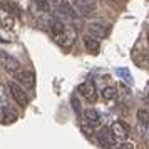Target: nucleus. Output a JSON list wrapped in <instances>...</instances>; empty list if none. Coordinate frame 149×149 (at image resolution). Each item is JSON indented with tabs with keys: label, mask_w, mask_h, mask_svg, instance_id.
<instances>
[{
	"label": "nucleus",
	"mask_w": 149,
	"mask_h": 149,
	"mask_svg": "<svg viewBox=\"0 0 149 149\" xmlns=\"http://www.w3.org/2000/svg\"><path fill=\"white\" fill-rule=\"evenodd\" d=\"M75 30L72 27H65L64 30H62L61 34H57L54 35V40L61 45V47L64 49H70L72 45H74V42H75Z\"/></svg>",
	"instance_id": "nucleus-3"
},
{
	"label": "nucleus",
	"mask_w": 149,
	"mask_h": 149,
	"mask_svg": "<svg viewBox=\"0 0 149 149\" xmlns=\"http://www.w3.org/2000/svg\"><path fill=\"white\" fill-rule=\"evenodd\" d=\"M146 95H148V99H149V84H148V89H146Z\"/></svg>",
	"instance_id": "nucleus-24"
},
{
	"label": "nucleus",
	"mask_w": 149,
	"mask_h": 149,
	"mask_svg": "<svg viewBox=\"0 0 149 149\" xmlns=\"http://www.w3.org/2000/svg\"><path fill=\"white\" fill-rule=\"evenodd\" d=\"M116 74L119 75V77H122V79H124V81L127 82V84H132V75H131V72H129L127 69H117V70H116Z\"/></svg>",
	"instance_id": "nucleus-18"
},
{
	"label": "nucleus",
	"mask_w": 149,
	"mask_h": 149,
	"mask_svg": "<svg viewBox=\"0 0 149 149\" xmlns=\"http://www.w3.org/2000/svg\"><path fill=\"white\" fill-rule=\"evenodd\" d=\"M0 7H3L10 15H14L15 19H20V17H22L20 7H19L17 3H14V2H2V3H0Z\"/></svg>",
	"instance_id": "nucleus-14"
},
{
	"label": "nucleus",
	"mask_w": 149,
	"mask_h": 149,
	"mask_svg": "<svg viewBox=\"0 0 149 149\" xmlns=\"http://www.w3.org/2000/svg\"><path fill=\"white\" fill-rule=\"evenodd\" d=\"M82 40H84V45H86V50H87V52H91L92 55L99 54V50H101V44H99V40H97L95 37H92L91 34H87V35L82 37Z\"/></svg>",
	"instance_id": "nucleus-12"
},
{
	"label": "nucleus",
	"mask_w": 149,
	"mask_h": 149,
	"mask_svg": "<svg viewBox=\"0 0 149 149\" xmlns=\"http://www.w3.org/2000/svg\"><path fill=\"white\" fill-rule=\"evenodd\" d=\"M82 119H84V122L91 124L92 127H95V126H99V124H101V114H99L94 107L86 109V111L82 112Z\"/></svg>",
	"instance_id": "nucleus-11"
},
{
	"label": "nucleus",
	"mask_w": 149,
	"mask_h": 149,
	"mask_svg": "<svg viewBox=\"0 0 149 149\" xmlns=\"http://www.w3.org/2000/svg\"><path fill=\"white\" fill-rule=\"evenodd\" d=\"M77 92H79L84 99H87L89 102H95L97 101V89H95V84L92 81L82 82L81 86L77 87Z\"/></svg>",
	"instance_id": "nucleus-5"
},
{
	"label": "nucleus",
	"mask_w": 149,
	"mask_h": 149,
	"mask_svg": "<svg viewBox=\"0 0 149 149\" xmlns=\"http://www.w3.org/2000/svg\"><path fill=\"white\" fill-rule=\"evenodd\" d=\"M0 65H3V69L7 72H10V74H15L22 67L20 62L17 61L15 57H12L8 52H5V50H0Z\"/></svg>",
	"instance_id": "nucleus-4"
},
{
	"label": "nucleus",
	"mask_w": 149,
	"mask_h": 149,
	"mask_svg": "<svg viewBox=\"0 0 149 149\" xmlns=\"http://www.w3.org/2000/svg\"><path fill=\"white\" fill-rule=\"evenodd\" d=\"M52 3H54L55 10L64 17V20H67V22H75L77 20L79 14L75 12L74 7L69 3L67 0H52Z\"/></svg>",
	"instance_id": "nucleus-1"
},
{
	"label": "nucleus",
	"mask_w": 149,
	"mask_h": 149,
	"mask_svg": "<svg viewBox=\"0 0 149 149\" xmlns=\"http://www.w3.org/2000/svg\"><path fill=\"white\" fill-rule=\"evenodd\" d=\"M89 34L92 35V37H95V39H104L109 34V27L101 24V22H92L89 25Z\"/></svg>",
	"instance_id": "nucleus-10"
},
{
	"label": "nucleus",
	"mask_w": 149,
	"mask_h": 149,
	"mask_svg": "<svg viewBox=\"0 0 149 149\" xmlns=\"http://www.w3.org/2000/svg\"><path fill=\"white\" fill-rule=\"evenodd\" d=\"M14 75H15V79H17V84H20L22 87H25V89H34L35 87L34 72H30V70H17Z\"/></svg>",
	"instance_id": "nucleus-7"
},
{
	"label": "nucleus",
	"mask_w": 149,
	"mask_h": 149,
	"mask_svg": "<svg viewBox=\"0 0 149 149\" xmlns=\"http://www.w3.org/2000/svg\"><path fill=\"white\" fill-rule=\"evenodd\" d=\"M72 107H74V111L77 112V114H82V109H81V102H79V99H75V95L72 97Z\"/></svg>",
	"instance_id": "nucleus-21"
},
{
	"label": "nucleus",
	"mask_w": 149,
	"mask_h": 149,
	"mask_svg": "<svg viewBox=\"0 0 149 149\" xmlns=\"http://www.w3.org/2000/svg\"><path fill=\"white\" fill-rule=\"evenodd\" d=\"M7 87H8V91H10V95H12V97H14V101L17 102V106L25 107V106L29 104V97H27V94H25L24 87H22L20 84H17L15 81L8 82Z\"/></svg>",
	"instance_id": "nucleus-2"
},
{
	"label": "nucleus",
	"mask_w": 149,
	"mask_h": 149,
	"mask_svg": "<svg viewBox=\"0 0 149 149\" xmlns=\"http://www.w3.org/2000/svg\"><path fill=\"white\" fill-rule=\"evenodd\" d=\"M109 129H111L112 136L116 137V141H126L129 137V126L124 124L122 121H114Z\"/></svg>",
	"instance_id": "nucleus-8"
},
{
	"label": "nucleus",
	"mask_w": 149,
	"mask_h": 149,
	"mask_svg": "<svg viewBox=\"0 0 149 149\" xmlns=\"http://www.w3.org/2000/svg\"><path fill=\"white\" fill-rule=\"evenodd\" d=\"M97 142H99L101 148L111 149L116 144V137L112 136V132H111L109 127H101L97 131Z\"/></svg>",
	"instance_id": "nucleus-6"
},
{
	"label": "nucleus",
	"mask_w": 149,
	"mask_h": 149,
	"mask_svg": "<svg viewBox=\"0 0 149 149\" xmlns=\"http://www.w3.org/2000/svg\"><path fill=\"white\" fill-rule=\"evenodd\" d=\"M0 121L3 122V124H12V122L17 121V112L10 107L5 109L3 112H0Z\"/></svg>",
	"instance_id": "nucleus-15"
},
{
	"label": "nucleus",
	"mask_w": 149,
	"mask_h": 149,
	"mask_svg": "<svg viewBox=\"0 0 149 149\" xmlns=\"http://www.w3.org/2000/svg\"><path fill=\"white\" fill-rule=\"evenodd\" d=\"M117 149H134V144L129 141H122L121 144H117Z\"/></svg>",
	"instance_id": "nucleus-22"
},
{
	"label": "nucleus",
	"mask_w": 149,
	"mask_h": 149,
	"mask_svg": "<svg viewBox=\"0 0 149 149\" xmlns=\"http://www.w3.org/2000/svg\"><path fill=\"white\" fill-rule=\"evenodd\" d=\"M74 3L82 15H92L95 12V0H74Z\"/></svg>",
	"instance_id": "nucleus-9"
},
{
	"label": "nucleus",
	"mask_w": 149,
	"mask_h": 149,
	"mask_svg": "<svg viewBox=\"0 0 149 149\" xmlns=\"http://www.w3.org/2000/svg\"><path fill=\"white\" fill-rule=\"evenodd\" d=\"M14 25H15V17L8 14L3 7H0V27L10 30V29H14Z\"/></svg>",
	"instance_id": "nucleus-13"
},
{
	"label": "nucleus",
	"mask_w": 149,
	"mask_h": 149,
	"mask_svg": "<svg viewBox=\"0 0 149 149\" xmlns=\"http://www.w3.org/2000/svg\"><path fill=\"white\" fill-rule=\"evenodd\" d=\"M10 107L8 102V92L5 91V86H0V112H3L5 109Z\"/></svg>",
	"instance_id": "nucleus-16"
},
{
	"label": "nucleus",
	"mask_w": 149,
	"mask_h": 149,
	"mask_svg": "<svg viewBox=\"0 0 149 149\" xmlns=\"http://www.w3.org/2000/svg\"><path fill=\"white\" fill-rule=\"evenodd\" d=\"M81 129H82V132H84L86 136H92V134H94V127H92L91 124H87V122H82Z\"/></svg>",
	"instance_id": "nucleus-20"
},
{
	"label": "nucleus",
	"mask_w": 149,
	"mask_h": 149,
	"mask_svg": "<svg viewBox=\"0 0 149 149\" xmlns=\"http://www.w3.org/2000/svg\"><path fill=\"white\" fill-rule=\"evenodd\" d=\"M101 95H102V99L104 101H112V99H116L117 97V89L116 87H104L102 89V92H101Z\"/></svg>",
	"instance_id": "nucleus-17"
},
{
	"label": "nucleus",
	"mask_w": 149,
	"mask_h": 149,
	"mask_svg": "<svg viewBox=\"0 0 149 149\" xmlns=\"http://www.w3.org/2000/svg\"><path fill=\"white\" fill-rule=\"evenodd\" d=\"M148 44H149V32H148Z\"/></svg>",
	"instance_id": "nucleus-25"
},
{
	"label": "nucleus",
	"mask_w": 149,
	"mask_h": 149,
	"mask_svg": "<svg viewBox=\"0 0 149 149\" xmlns=\"http://www.w3.org/2000/svg\"><path fill=\"white\" fill-rule=\"evenodd\" d=\"M37 3H44V5H49V0H35Z\"/></svg>",
	"instance_id": "nucleus-23"
},
{
	"label": "nucleus",
	"mask_w": 149,
	"mask_h": 149,
	"mask_svg": "<svg viewBox=\"0 0 149 149\" xmlns=\"http://www.w3.org/2000/svg\"><path fill=\"white\" fill-rule=\"evenodd\" d=\"M137 119H139V122H142L144 126H148V124H149V112H148V111L139 109V111H137Z\"/></svg>",
	"instance_id": "nucleus-19"
}]
</instances>
